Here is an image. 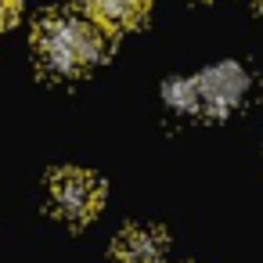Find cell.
<instances>
[{
	"label": "cell",
	"mask_w": 263,
	"mask_h": 263,
	"mask_svg": "<svg viewBox=\"0 0 263 263\" xmlns=\"http://www.w3.org/2000/svg\"><path fill=\"white\" fill-rule=\"evenodd\" d=\"M101 26L83 11H51L36 26V58L51 76H80L101 58Z\"/></svg>",
	"instance_id": "obj_1"
},
{
	"label": "cell",
	"mask_w": 263,
	"mask_h": 263,
	"mask_svg": "<svg viewBox=\"0 0 263 263\" xmlns=\"http://www.w3.org/2000/svg\"><path fill=\"white\" fill-rule=\"evenodd\" d=\"M249 90V76L238 62L213 65L187 80L166 83V101L180 112H202V116H227Z\"/></svg>",
	"instance_id": "obj_2"
},
{
	"label": "cell",
	"mask_w": 263,
	"mask_h": 263,
	"mask_svg": "<svg viewBox=\"0 0 263 263\" xmlns=\"http://www.w3.org/2000/svg\"><path fill=\"white\" fill-rule=\"evenodd\" d=\"M101 198H105L101 180L80 166H65L47 180V202L69 223H87L101 209Z\"/></svg>",
	"instance_id": "obj_3"
},
{
	"label": "cell",
	"mask_w": 263,
	"mask_h": 263,
	"mask_svg": "<svg viewBox=\"0 0 263 263\" xmlns=\"http://www.w3.org/2000/svg\"><path fill=\"white\" fill-rule=\"evenodd\" d=\"M162 245H166L162 231L134 223V227H126V231L116 238V245H112V259H116V263H159Z\"/></svg>",
	"instance_id": "obj_4"
},
{
	"label": "cell",
	"mask_w": 263,
	"mask_h": 263,
	"mask_svg": "<svg viewBox=\"0 0 263 263\" xmlns=\"http://www.w3.org/2000/svg\"><path fill=\"white\" fill-rule=\"evenodd\" d=\"M83 8V15H90L98 26H112V29H123V26H134L144 11H148V0H76Z\"/></svg>",
	"instance_id": "obj_5"
},
{
	"label": "cell",
	"mask_w": 263,
	"mask_h": 263,
	"mask_svg": "<svg viewBox=\"0 0 263 263\" xmlns=\"http://www.w3.org/2000/svg\"><path fill=\"white\" fill-rule=\"evenodd\" d=\"M15 8H18V0H0V18H8Z\"/></svg>",
	"instance_id": "obj_6"
}]
</instances>
